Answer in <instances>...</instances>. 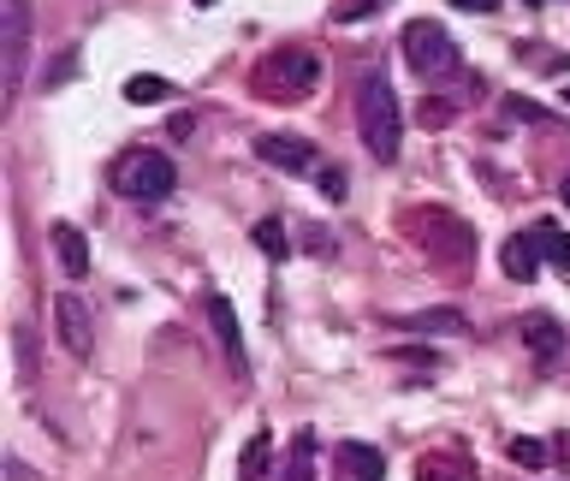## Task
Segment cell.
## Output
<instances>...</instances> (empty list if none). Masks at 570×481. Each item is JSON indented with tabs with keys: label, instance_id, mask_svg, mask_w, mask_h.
<instances>
[{
	"label": "cell",
	"instance_id": "obj_1",
	"mask_svg": "<svg viewBox=\"0 0 570 481\" xmlns=\"http://www.w3.org/2000/svg\"><path fill=\"white\" fill-rule=\"evenodd\" d=\"M357 131H363V143H369V155L380 161V167L398 161L404 125H398V96H392L387 72H363V84H357Z\"/></svg>",
	"mask_w": 570,
	"mask_h": 481
},
{
	"label": "cell",
	"instance_id": "obj_2",
	"mask_svg": "<svg viewBox=\"0 0 570 481\" xmlns=\"http://www.w3.org/2000/svg\"><path fill=\"white\" fill-rule=\"evenodd\" d=\"M398 48H404V60H410V72L422 84H446V78H458V42H452V30L440 18H410L404 24V36H398Z\"/></svg>",
	"mask_w": 570,
	"mask_h": 481
},
{
	"label": "cell",
	"instance_id": "obj_3",
	"mask_svg": "<svg viewBox=\"0 0 570 481\" xmlns=\"http://www.w3.org/2000/svg\"><path fill=\"white\" fill-rule=\"evenodd\" d=\"M113 191L131 197V202H167L179 191V167H173L161 149H137V155H125L119 167H113Z\"/></svg>",
	"mask_w": 570,
	"mask_h": 481
},
{
	"label": "cell",
	"instance_id": "obj_4",
	"mask_svg": "<svg viewBox=\"0 0 570 481\" xmlns=\"http://www.w3.org/2000/svg\"><path fill=\"white\" fill-rule=\"evenodd\" d=\"M410 226H422V244L440 268H476V232L452 214L428 208V214H410Z\"/></svg>",
	"mask_w": 570,
	"mask_h": 481
},
{
	"label": "cell",
	"instance_id": "obj_5",
	"mask_svg": "<svg viewBox=\"0 0 570 481\" xmlns=\"http://www.w3.org/2000/svg\"><path fill=\"white\" fill-rule=\"evenodd\" d=\"M315 78H321V60L309 54V48H280V54H268L256 66V90H280V96H309Z\"/></svg>",
	"mask_w": 570,
	"mask_h": 481
},
{
	"label": "cell",
	"instance_id": "obj_6",
	"mask_svg": "<svg viewBox=\"0 0 570 481\" xmlns=\"http://www.w3.org/2000/svg\"><path fill=\"white\" fill-rule=\"evenodd\" d=\"M24 54H30V7H24V0H7V12H0V72H7V101L18 96Z\"/></svg>",
	"mask_w": 570,
	"mask_h": 481
},
{
	"label": "cell",
	"instance_id": "obj_7",
	"mask_svg": "<svg viewBox=\"0 0 570 481\" xmlns=\"http://www.w3.org/2000/svg\"><path fill=\"white\" fill-rule=\"evenodd\" d=\"M54 333H60V345H66L78 363H90L96 327H90V303H84L78 291H60V298H54Z\"/></svg>",
	"mask_w": 570,
	"mask_h": 481
},
{
	"label": "cell",
	"instance_id": "obj_8",
	"mask_svg": "<svg viewBox=\"0 0 570 481\" xmlns=\"http://www.w3.org/2000/svg\"><path fill=\"white\" fill-rule=\"evenodd\" d=\"M517 339H523V345H529V357H535L541 369H547V363H559V357H565V327L553 321L547 309H529L523 321H517Z\"/></svg>",
	"mask_w": 570,
	"mask_h": 481
},
{
	"label": "cell",
	"instance_id": "obj_9",
	"mask_svg": "<svg viewBox=\"0 0 570 481\" xmlns=\"http://www.w3.org/2000/svg\"><path fill=\"white\" fill-rule=\"evenodd\" d=\"M256 155L268 161V167H280V173H309L315 167V143H309V137H297V131L256 137Z\"/></svg>",
	"mask_w": 570,
	"mask_h": 481
},
{
	"label": "cell",
	"instance_id": "obj_10",
	"mask_svg": "<svg viewBox=\"0 0 570 481\" xmlns=\"http://www.w3.org/2000/svg\"><path fill=\"white\" fill-rule=\"evenodd\" d=\"M387 476V458L369 440H339L333 446V481H380Z\"/></svg>",
	"mask_w": 570,
	"mask_h": 481
},
{
	"label": "cell",
	"instance_id": "obj_11",
	"mask_svg": "<svg viewBox=\"0 0 570 481\" xmlns=\"http://www.w3.org/2000/svg\"><path fill=\"white\" fill-rule=\"evenodd\" d=\"M208 321H214V333H220V351H226V363H232L238 375H250V357H244V327H238V315H232V298H220V291H208Z\"/></svg>",
	"mask_w": 570,
	"mask_h": 481
},
{
	"label": "cell",
	"instance_id": "obj_12",
	"mask_svg": "<svg viewBox=\"0 0 570 481\" xmlns=\"http://www.w3.org/2000/svg\"><path fill=\"white\" fill-rule=\"evenodd\" d=\"M398 333H470V315L464 309H416V315H392Z\"/></svg>",
	"mask_w": 570,
	"mask_h": 481
},
{
	"label": "cell",
	"instance_id": "obj_13",
	"mask_svg": "<svg viewBox=\"0 0 570 481\" xmlns=\"http://www.w3.org/2000/svg\"><path fill=\"white\" fill-rule=\"evenodd\" d=\"M48 238H54V256H60V268H66L72 280H84V274H90V238H84L72 220H60Z\"/></svg>",
	"mask_w": 570,
	"mask_h": 481
},
{
	"label": "cell",
	"instance_id": "obj_14",
	"mask_svg": "<svg viewBox=\"0 0 570 481\" xmlns=\"http://www.w3.org/2000/svg\"><path fill=\"white\" fill-rule=\"evenodd\" d=\"M499 268L511 274L517 286H529V280H535V274H541V250H535V238H529V232H511V238H505Z\"/></svg>",
	"mask_w": 570,
	"mask_h": 481
},
{
	"label": "cell",
	"instance_id": "obj_15",
	"mask_svg": "<svg viewBox=\"0 0 570 481\" xmlns=\"http://www.w3.org/2000/svg\"><path fill=\"white\" fill-rule=\"evenodd\" d=\"M315 452H321V434H315V428H297V434H291L280 481H315Z\"/></svg>",
	"mask_w": 570,
	"mask_h": 481
},
{
	"label": "cell",
	"instance_id": "obj_16",
	"mask_svg": "<svg viewBox=\"0 0 570 481\" xmlns=\"http://www.w3.org/2000/svg\"><path fill=\"white\" fill-rule=\"evenodd\" d=\"M529 238H535L541 262H553V268L570 274V232H565L559 220H535V226H529Z\"/></svg>",
	"mask_w": 570,
	"mask_h": 481
},
{
	"label": "cell",
	"instance_id": "obj_17",
	"mask_svg": "<svg viewBox=\"0 0 570 481\" xmlns=\"http://www.w3.org/2000/svg\"><path fill=\"white\" fill-rule=\"evenodd\" d=\"M268 458H274V434H268V428H256L250 446L238 452V481H262V476H268Z\"/></svg>",
	"mask_w": 570,
	"mask_h": 481
},
{
	"label": "cell",
	"instance_id": "obj_18",
	"mask_svg": "<svg viewBox=\"0 0 570 481\" xmlns=\"http://www.w3.org/2000/svg\"><path fill=\"white\" fill-rule=\"evenodd\" d=\"M173 84L155 78V72H137V78H125V101H137V107H149V101H167Z\"/></svg>",
	"mask_w": 570,
	"mask_h": 481
},
{
	"label": "cell",
	"instance_id": "obj_19",
	"mask_svg": "<svg viewBox=\"0 0 570 481\" xmlns=\"http://www.w3.org/2000/svg\"><path fill=\"white\" fill-rule=\"evenodd\" d=\"M416 481H476V464H458V458H428V464H416Z\"/></svg>",
	"mask_w": 570,
	"mask_h": 481
},
{
	"label": "cell",
	"instance_id": "obj_20",
	"mask_svg": "<svg viewBox=\"0 0 570 481\" xmlns=\"http://www.w3.org/2000/svg\"><path fill=\"white\" fill-rule=\"evenodd\" d=\"M505 458H511L517 470H541V464H547V446H541V440H529V434H517L511 446H505Z\"/></svg>",
	"mask_w": 570,
	"mask_h": 481
},
{
	"label": "cell",
	"instance_id": "obj_21",
	"mask_svg": "<svg viewBox=\"0 0 570 481\" xmlns=\"http://www.w3.org/2000/svg\"><path fill=\"white\" fill-rule=\"evenodd\" d=\"M256 244H262V256H286V226L280 220H256Z\"/></svg>",
	"mask_w": 570,
	"mask_h": 481
},
{
	"label": "cell",
	"instance_id": "obj_22",
	"mask_svg": "<svg viewBox=\"0 0 570 481\" xmlns=\"http://www.w3.org/2000/svg\"><path fill=\"white\" fill-rule=\"evenodd\" d=\"M505 119H529V125H547L553 113H547V107H535V101H523V96H505Z\"/></svg>",
	"mask_w": 570,
	"mask_h": 481
},
{
	"label": "cell",
	"instance_id": "obj_23",
	"mask_svg": "<svg viewBox=\"0 0 570 481\" xmlns=\"http://www.w3.org/2000/svg\"><path fill=\"white\" fill-rule=\"evenodd\" d=\"M72 72H78V48H60V60H54V72L42 78V90H60V84H66Z\"/></svg>",
	"mask_w": 570,
	"mask_h": 481
},
{
	"label": "cell",
	"instance_id": "obj_24",
	"mask_svg": "<svg viewBox=\"0 0 570 481\" xmlns=\"http://www.w3.org/2000/svg\"><path fill=\"white\" fill-rule=\"evenodd\" d=\"M369 12H380V0H339L333 18L339 24H357V18H369Z\"/></svg>",
	"mask_w": 570,
	"mask_h": 481
},
{
	"label": "cell",
	"instance_id": "obj_25",
	"mask_svg": "<svg viewBox=\"0 0 570 481\" xmlns=\"http://www.w3.org/2000/svg\"><path fill=\"white\" fill-rule=\"evenodd\" d=\"M321 197L327 202H345V167H321Z\"/></svg>",
	"mask_w": 570,
	"mask_h": 481
},
{
	"label": "cell",
	"instance_id": "obj_26",
	"mask_svg": "<svg viewBox=\"0 0 570 481\" xmlns=\"http://www.w3.org/2000/svg\"><path fill=\"white\" fill-rule=\"evenodd\" d=\"M167 131H173V137H190V131H197V119H190V113H173Z\"/></svg>",
	"mask_w": 570,
	"mask_h": 481
},
{
	"label": "cell",
	"instance_id": "obj_27",
	"mask_svg": "<svg viewBox=\"0 0 570 481\" xmlns=\"http://www.w3.org/2000/svg\"><path fill=\"white\" fill-rule=\"evenodd\" d=\"M452 7H458V12H493L499 0H452Z\"/></svg>",
	"mask_w": 570,
	"mask_h": 481
},
{
	"label": "cell",
	"instance_id": "obj_28",
	"mask_svg": "<svg viewBox=\"0 0 570 481\" xmlns=\"http://www.w3.org/2000/svg\"><path fill=\"white\" fill-rule=\"evenodd\" d=\"M559 464H570V440H559Z\"/></svg>",
	"mask_w": 570,
	"mask_h": 481
},
{
	"label": "cell",
	"instance_id": "obj_29",
	"mask_svg": "<svg viewBox=\"0 0 570 481\" xmlns=\"http://www.w3.org/2000/svg\"><path fill=\"white\" fill-rule=\"evenodd\" d=\"M559 197H565V208H570V173H565V185H559Z\"/></svg>",
	"mask_w": 570,
	"mask_h": 481
},
{
	"label": "cell",
	"instance_id": "obj_30",
	"mask_svg": "<svg viewBox=\"0 0 570 481\" xmlns=\"http://www.w3.org/2000/svg\"><path fill=\"white\" fill-rule=\"evenodd\" d=\"M517 7H547V0H517Z\"/></svg>",
	"mask_w": 570,
	"mask_h": 481
},
{
	"label": "cell",
	"instance_id": "obj_31",
	"mask_svg": "<svg viewBox=\"0 0 570 481\" xmlns=\"http://www.w3.org/2000/svg\"><path fill=\"white\" fill-rule=\"evenodd\" d=\"M190 7H214V0H190Z\"/></svg>",
	"mask_w": 570,
	"mask_h": 481
}]
</instances>
